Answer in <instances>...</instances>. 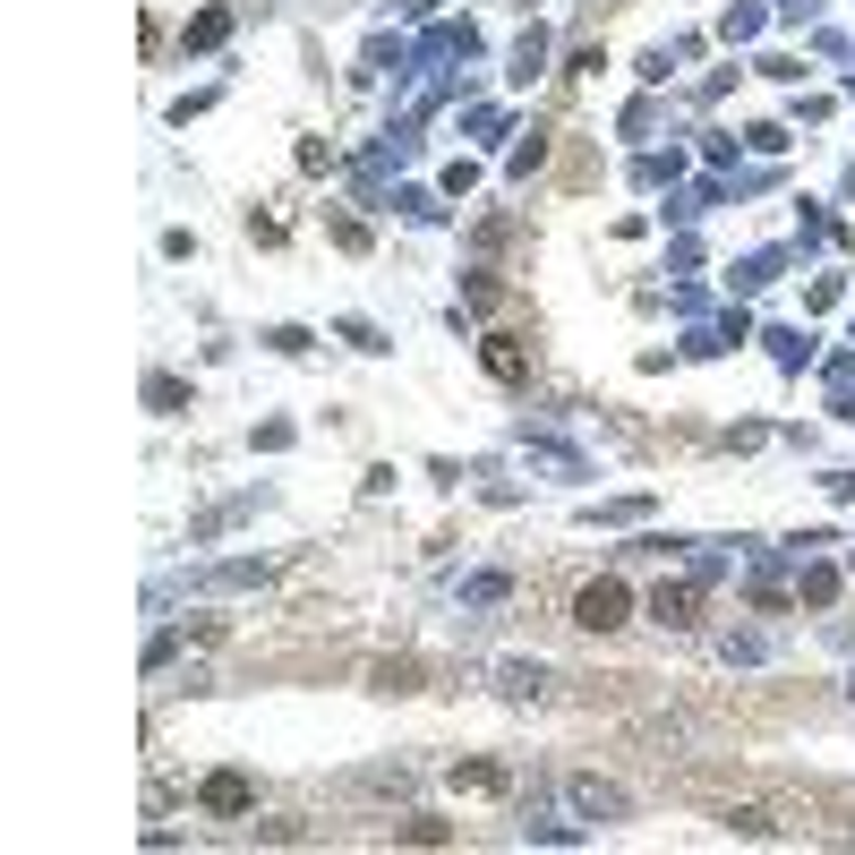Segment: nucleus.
<instances>
[{
	"label": "nucleus",
	"mask_w": 855,
	"mask_h": 855,
	"mask_svg": "<svg viewBox=\"0 0 855 855\" xmlns=\"http://www.w3.org/2000/svg\"><path fill=\"white\" fill-rule=\"evenodd\" d=\"M693 608H701V591H693V582H658V591H651V616H658L667 633H685Z\"/></svg>",
	"instance_id": "7ed1b4c3"
},
{
	"label": "nucleus",
	"mask_w": 855,
	"mask_h": 855,
	"mask_svg": "<svg viewBox=\"0 0 855 855\" xmlns=\"http://www.w3.org/2000/svg\"><path fill=\"white\" fill-rule=\"evenodd\" d=\"M146 402H155V411H180V402H189V386H180V377H146Z\"/></svg>",
	"instance_id": "9b49d317"
},
{
	"label": "nucleus",
	"mask_w": 855,
	"mask_h": 855,
	"mask_svg": "<svg viewBox=\"0 0 855 855\" xmlns=\"http://www.w3.org/2000/svg\"><path fill=\"white\" fill-rule=\"evenodd\" d=\"M223 34H231V18H223V9H205V18H198V27H189V34H180V43H189V52H214Z\"/></svg>",
	"instance_id": "423d86ee"
},
{
	"label": "nucleus",
	"mask_w": 855,
	"mask_h": 855,
	"mask_svg": "<svg viewBox=\"0 0 855 855\" xmlns=\"http://www.w3.org/2000/svg\"><path fill=\"white\" fill-rule=\"evenodd\" d=\"M761 658V633H727V667H753Z\"/></svg>",
	"instance_id": "4468645a"
},
{
	"label": "nucleus",
	"mask_w": 855,
	"mask_h": 855,
	"mask_svg": "<svg viewBox=\"0 0 855 855\" xmlns=\"http://www.w3.org/2000/svg\"><path fill=\"white\" fill-rule=\"evenodd\" d=\"M804 599H813V608H830V599H838V573H830V564H813V573H804Z\"/></svg>",
	"instance_id": "ddd939ff"
},
{
	"label": "nucleus",
	"mask_w": 855,
	"mask_h": 855,
	"mask_svg": "<svg viewBox=\"0 0 855 855\" xmlns=\"http://www.w3.org/2000/svg\"><path fill=\"white\" fill-rule=\"evenodd\" d=\"M847 693H855V676H847Z\"/></svg>",
	"instance_id": "f3484780"
},
{
	"label": "nucleus",
	"mask_w": 855,
	"mask_h": 855,
	"mask_svg": "<svg viewBox=\"0 0 855 855\" xmlns=\"http://www.w3.org/2000/svg\"><path fill=\"white\" fill-rule=\"evenodd\" d=\"M539 61H548V34L530 27L522 43H514V77H539Z\"/></svg>",
	"instance_id": "6e6552de"
},
{
	"label": "nucleus",
	"mask_w": 855,
	"mask_h": 855,
	"mask_svg": "<svg viewBox=\"0 0 855 855\" xmlns=\"http://www.w3.org/2000/svg\"><path fill=\"white\" fill-rule=\"evenodd\" d=\"M420 685V667H411V658H386V667H377V693H411Z\"/></svg>",
	"instance_id": "9d476101"
},
{
	"label": "nucleus",
	"mask_w": 855,
	"mask_h": 855,
	"mask_svg": "<svg viewBox=\"0 0 855 855\" xmlns=\"http://www.w3.org/2000/svg\"><path fill=\"white\" fill-rule=\"evenodd\" d=\"M847 573H855V557H847Z\"/></svg>",
	"instance_id": "dca6fc26"
},
{
	"label": "nucleus",
	"mask_w": 855,
	"mask_h": 855,
	"mask_svg": "<svg viewBox=\"0 0 855 855\" xmlns=\"http://www.w3.org/2000/svg\"><path fill=\"white\" fill-rule=\"evenodd\" d=\"M488 368L514 386V377H522V342H514V334H496V342H488Z\"/></svg>",
	"instance_id": "0eeeda50"
},
{
	"label": "nucleus",
	"mask_w": 855,
	"mask_h": 855,
	"mask_svg": "<svg viewBox=\"0 0 855 855\" xmlns=\"http://www.w3.org/2000/svg\"><path fill=\"white\" fill-rule=\"evenodd\" d=\"M727 830H745V838H770V830H779V822H770L761 804H736V813H727Z\"/></svg>",
	"instance_id": "f8f14e48"
},
{
	"label": "nucleus",
	"mask_w": 855,
	"mask_h": 855,
	"mask_svg": "<svg viewBox=\"0 0 855 855\" xmlns=\"http://www.w3.org/2000/svg\"><path fill=\"white\" fill-rule=\"evenodd\" d=\"M462 599H471V608H496V599H505V573H479V582H471Z\"/></svg>",
	"instance_id": "2eb2a0df"
},
{
	"label": "nucleus",
	"mask_w": 855,
	"mask_h": 855,
	"mask_svg": "<svg viewBox=\"0 0 855 855\" xmlns=\"http://www.w3.org/2000/svg\"><path fill=\"white\" fill-rule=\"evenodd\" d=\"M564 804H573L582 822H625V813H633V795L616 788V779H591V770H582V779H564Z\"/></svg>",
	"instance_id": "f03ea898"
},
{
	"label": "nucleus",
	"mask_w": 855,
	"mask_h": 855,
	"mask_svg": "<svg viewBox=\"0 0 855 855\" xmlns=\"http://www.w3.org/2000/svg\"><path fill=\"white\" fill-rule=\"evenodd\" d=\"M625 608H633V591L616 582V573H599V582L573 591V625H582V633H616V625H625Z\"/></svg>",
	"instance_id": "f257e3e1"
},
{
	"label": "nucleus",
	"mask_w": 855,
	"mask_h": 855,
	"mask_svg": "<svg viewBox=\"0 0 855 855\" xmlns=\"http://www.w3.org/2000/svg\"><path fill=\"white\" fill-rule=\"evenodd\" d=\"M548 685H557V676H548L539 658H505V667H496V693H514V701H539Z\"/></svg>",
	"instance_id": "20e7f679"
},
{
	"label": "nucleus",
	"mask_w": 855,
	"mask_h": 855,
	"mask_svg": "<svg viewBox=\"0 0 855 855\" xmlns=\"http://www.w3.org/2000/svg\"><path fill=\"white\" fill-rule=\"evenodd\" d=\"M205 813H249V779L240 770H214L205 779Z\"/></svg>",
	"instance_id": "39448f33"
},
{
	"label": "nucleus",
	"mask_w": 855,
	"mask_h": 855,
	"mask_svg": "<svg viewBox=\"0 0 855 855\" xmlns=\"http://www.w3.org/2000/svg\"><path fill=\"white\" fill-rule=\"evenodd\" d=\"M761 283H779V257H745L736 265V292H761Z\"/></svg>",
	"instance_id": "1a4fd4ad"
}]
</instances>
